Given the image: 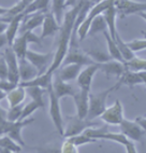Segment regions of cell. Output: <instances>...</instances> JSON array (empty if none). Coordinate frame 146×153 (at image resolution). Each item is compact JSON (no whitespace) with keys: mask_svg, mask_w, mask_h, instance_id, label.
<instances>
[{"mask_svg":"<svg viewBox=\"0 0 146 153\" xmlns=\"http://www.w3.org/2000/svg\"><path fill=\"white\" fill-rule=\"evenodd\" d=\"M82 6V0H79V2L75 6L72 7L70 10H68L63 15V21H62L61 27L59 30V38L57 42V50L54 53V59L52 62L49 68L47 69V74H54V71L61 66L62 62L65 59L66 55H67L69 48H70V41L71 36H72L73 27L75 24V19L77 16L80 9Z\"/></svg>","mask_w":146,"mask_h":153,"instance_id":"6da1fadb","label":"cell"},{"mask_svg":"<svg viewBox=\"0 0 146 153\" xmlns=\"http://www.w3.org/2000/svg\"><path fill=\"white\" fill-rule=\"evenodd\" d=\"M114 90H116L115 85L100 93H89V110L86 118L87 120H94L102 114L103 111L106 109V99Z\"/></svg>","mask_w":146,"mask_h":153,"instance_id":"7a4b0ae2","label":"cell"},{"mask_svg":"<svg viewBox=\"0 0 146 153\" xmlns=\"http://www.w3.org/2000/svg\"><path fill=\"white\" fill-rule=\"evenodd\" d=\"M110 2H111V0H102L101 2L96 3V4H94V6L90 8L89 12L87 14V16L85 17L83 23L79 26L77 31H76V35H77V37H79V39L81 41L84 40L87 37V35H88V31H89V27L92 22V19H95L97 15L102 14L103 12L105 11L106 8H108V4H110Z\"/></svg>","mask_w":146,"mask_h":153,"instance_id":"3957f363","label":"cell"},{"mask_svg":"<svg viewBox=\"0 0 146 153\" xmlns=\"http://www.w3.org/2000/svg\"><path fill=\"white\" fill-rule=\"evenodd\" d=\"M47 93L49 96V115L53 121V124L56 127L57 131L59 133L61 136H63L65 133V125H63V120H62L61 110H60L59 105V98L57 97L56 93L53 90V86H49L47 88Z\"/></svg>","mask_w":146,"mask_h":153,"instance_id":"277c9868","label":"cell"},{"mask_svg":"<svg viewBox=\"0 0 146 153\" xmlns=\"http://www.w3.org/2000/svg\"><path fill=\"white\" fill-rule=\"evenodd\" d=\"M26 58L39 70V74H45L49 68L52 62L54 59V53L41 54V53L33 52L31 50H27Z\"/></svg>","mask_w":146,"mask_h":153,"instance_id":"5b68a950","label":"cell"},{"mask_svg":"<svg viewBox=\"0 0 146 153\" xmlns=\"http://www.w3.org/2000/svg\"><path fill=\"white\" fill-rule=\"evenodd\" d=\"M97 122H94L92 120H87V119H81L76 115L75 118H72L69 120L67 126L65 128V133H63V137L68 138L71 136H75L84 133L85 129L91 126H97Z\"/></svg>","mask_w":146,"mask_h":153,"instance_id":"8992f818","label":"cell"},{"mask_svg":"<svg viewBox=\"0 0 146 153\" xmlns=\"http://www.w3.org/2000/svg\"><path fill=\"white\" fill-rule=\"evenodd\" d=\"M114 3L120 17L146 11V2H138L133 0H114Z\"/></svg>","mask_w":146,"mask_h":153,"instance_id":"52a82bcc","label":"cell"},{"mask_svg":"<svg viewBox=\"0 0 146 153\" xmlns=\"http://www.w3.org/2000/svg\"><path fill=\"white\" fill-rule=\"evenodd\" d=\"M101 120L111 125H119L124 119V108L119 99H116L112 106L106 107V109L100 115Z\"/></svg>","mask_w":146,"mask_h":153,"instance_id":"ba28073f","label":"cell"},{"mask_svg":"<svg viewBox=\"0 0 146 153\" xmlns=\"http://www.w3.org/2000/svg\"><path fill=\"white\" fill-rule=\"evenodd\" d=\"M119 127L120 133H122L128 139L133 141H141L144 135H146V131L135 121H130L124 118L119 124Z\"/></svg>","mask_w":146,"mask_h":153,"instance_id":"9c48e42d","label":"cell"},{"mask_svg":"<svg viewBox=\"0 0 146 153\" xmlns=\"http://www.w3.org/2000/svg\"><path fill=\"white\" fill-rule=\"evenodd\" d=\"M3 57L6 58L7 66H8V80L15 84H18L21 82L18 71V59L11 47H8L6 49Z\"/></svg>","mask_w":146,"mask_h":153,"instance_id":"30bf717a","label":"cell"},{"mask_svg":"<svg viewBox=\"0 0 146 153\" xmlns=\"http://www.w3.org/2000/svg\"><path fill=\"white\" fill-rule=\"evenodd\" d=\"M68 64H77L81 66H87L96 63L88 56L87 53L82 52L76 45H73V47L69 48V51H68L61 66L68 65Z\"/></svg>","mask_w":146,"mask_h":153,"instance_id":"8fae6325","label":"cell"},{"mask_svg":"<svg viewBox=\"0 0 146 153\" xmlns=\"http://www.w3.org/2000/svg\"><path fill=\"white\" fill-rule=\"evenodd\" d=\"M89 93L90 91L81 90L76 91L75 95L73 96L76 107V115L81 119H86L89 110Z\"/></svg>","mask_w":146,"mask_h":153,"instance_id":"7c38bea8","label":"cell"},{"mask_svg":"<svg viewBox=\"0 0 146 153\" xmlns=\"http://www.w3.org/2000/svg\"><path fill=\"white\" fill-rule=\"evenodd\" d=\"M98 69H99V64H91V65H87L84 70L80 71L76 80H77V85L81 90L90 91L92 79Z\"/></svg>","mask_w":146,"mask_h":153,"instance_id":"4fadbf2b","label":"cell"},{"mask_svg":"<svg viewBox=\"0 0 146 153\" xmlns=\"http://www.w3.org/2000/svg\"><path fill=\"white\" fill-rule=\"evenodd\" d=\"M45 14H46V12H44V11H38V12H35V13L25 15L22 21V25H21V27H19V33H24L25 31L35 30V28L39 27V26H42L44 17H45Z\"/></svg>","mask_w":146,"mask_h":153,"instance_id":"5bb4252c","label":"cell"},{"mask_svg":"<svg viewBox=\"0 0 146 153\" xmlns=\"http://www.w3.org/2000/svg\"><path fill=\"white\" fill-rule=\"evenodd\" d=\"M33 119H25L23 121H15V122H11L10 126H9V129L7 131V134L9 137H11L14 141H16L17 143L24 147L25 146V141L22 138V131L24 127H26L29 124L33 123Z\"/></svg>","mask_w":146,"mask_h":153,"instance_id":"9a60e30c","label":"cell"},{"mask_svg":"<svg viewBox=\"0 0 146 153\" xmlns=\"http://www.w3.org/2000/svg\"><path fill=\"white\" fill-rule=\"evenodd\" d=\"M52 86H53V90H54L57 97L59 99L62 98V97H65V96H72L73 97L76 93V91L73 88L72 85L60 79L59 76L56 74V72L53 74Z\"/></svg>","mask_w":146,"mask_h":153,"instance_id":"2e32d148","label":"cell"},{"mask_svg":"<svg viewBox=\"0 0 146 153\" xmlns=\"http://www.w3.org/2000/svg\"><path fill=\"white\" fill-rule=\"evenodd\" d=\"M61 25L58 24L56 21L55 15L51 12H46L44 17L43 24H42V33H41V39L52 37L60 30Z\"/></svg>","mask_w":146,"mask_h":153,"instance_id":"e0dca14e","label":"cell"},{"mask_svg":"<svg viewBox=\"0 0 146 153\" xmlns=\"http://www.w3.org/2000/svg\"><path fill=\"white\" fill-rule=\"evenodd\" d=\"M18 71L21 81H29L39 76V70L26 57L18 59Z\"/></svg>","mask_w":146,"mask_h":153,"instance_id":"ac0fdd59","label":"cell"},{"mask_svg":"<svg viewBox=\"0 0 146 153\" xmlns=\"http://www.w3.org/2000/svg\"><path fill=\"white\" fill-rule=\"evenodd\" d=\"M82 66L77 65V64H68L65 66H60L59 68L57 69L56 74L59 76L60 79L66 81V82H69L71 80H74L77 78L80 71H81Z\"/></svg>","mask_w":146,"mask_h":153,"instance_id":"d6986e66","label":"cell"},{"mask_svg":"<svg viewBox=\"0 0 146 153\" xmlns=\"http://www.w3.org/2000/svg\"><path fill=\"white\" fill-rule=\"evenodd\" d=\"M143 81H142V78H141L140 74L139 72H135V71H131L130 69L126 68L125 71L122 72V74L118 78V81L115 84V88H117L120 86V85L125 84L129 86V88H133L134 85L142 84Z\"/></svg>","mask_w":146,"mask_h":153,"instance_id":"ffe728a7","label":"cell"},{"mask_svg":"<svg viewBox=\"0 0 146 153\" xmlns=\"http://www.w3.org/2000/svg\"><path fill=\"white\" fill-rule=\"evenodd\" d=\"M126 68L127 67H126L125 63L115 59H111L106 63L99 64V69H101L106 76H114L116 78H119L122 76Z\"/></svg>","mask_w":146,"mask_h":153,"instance_id":"44dd1931","label":"cell"},{"mask_svg":"<svg viewBox=\"0 0 146 153\" xmlns=\"http://www.w3.org/2000/svg\"><path fill=\"white\" fill-rule=\"evenodd\" d=\"M52 80H53V74L45 72V74H39L38 76H35V78L29 80V81H21L18 84L24 86V88H28V86H40V88L47 91V88L52 85Z\"/></svg>","mask_w":146,"mask_h":153,"instance_id":"7402d4cb","label":"cell"},{"mask_svg":"<svg viewBox=\"0 0 146 153\" xmlns=\"http://www.w3.org/2000/svg\"><path fill=\"white\" fill-rule=\"evenodd\" d=\"M24 14H19V15H16V16L12 17V19L9 22L8 24V28L6 30V36L7 39H8V45L11 47L13 44L14 39L16 38L17 33L19 31V27H21V23H22L23 19H24Z\"/></svg>","mask_w":146,"mask_h":153,"instance_id":"603a6c76","label":"cell"},{"mask_svg":"<svg viewBox=\"0 0 146 153\" xmlns=\"http://www.w3.org/2000/svg\"><path fill=\"white\" fill-rule=\"evenodd\" d=\"M26 94H27L26 93V88L19 84L17 85L16 88H14L13 90L8 92L7 93V99H8L10 107H14L22 104L25 97H26Z\"/></svg>","mask_w":146,"mask_h":153,"instance_id":"cb8c5ba5","label":"cell"},{"mask_svg":"<svg viewBox=\"0 0 146 153\" xmlns=\"http://www.w3.org/2000/svg\"><path fill=\"white\" fill-rule=\"evenodd\" d=\"M27 44L28 42L26 40V37H25L24 33H21L19 37H16V38L14 39L13 44L11 45V48L13 49L17 59L26 57V53H27V50H28Z\"/></svg>","mask_w":146,"mask_h":153,"instance_id":"d4e9b609","label":"cell"},{"mask_svg":"<svg viewBox=\"0 0 146 153\" xmlns=\"http://www.w3.org/2000/svg\"><path fill=\"white\" fill-rule=\"evenodd\" d=\"M103 35H104V38L106 40V43H108V54L111 55V57L115 60H118V62H122L125 63V59L122 58V55L119 51L118 47H117L116 42L112 38L111 36H110V33H108V30H104L103 31Z\"/></svg>","mask_w":146,"mask_h":153,"instance_id":"484cf974","label":"cell"},{"mask_svg":"<svg viewBox=\"0 0 146 153\" xmlns=\"http://www.w3.org/2000/svg\"><path fill=\"white\" fill-rule=\"evenodd\" d=\"M106 29H108V25H106L105 19H104L102 14H99V15H97L95 19H92L89 27V31H88V35L87 36L92 37V36L97 35L98 33H103Z\"/></svg>","mask_w":146,"mask_h":153,"instance_id":"4316f807","label":"cell"},{"mask_svg":"<svg viewBox=\"0 0 146 153\" xmlns=\"http://www.w3.org/2000/svg\"><path fill=\"white\" fill-rule=\"evenodd\" d=\"M52 2V0H33L32 2L28 4L27 8L25 9L24 15H28V14L35 13L38 11H44L47 12L49 3Z\"/></svg>","mask_w":146,"mask_h":153,"instance_id":"83f0119b","label":"cell"},{"mask_svg":"<svg viewBox=\"0 0 146 153\" xmlns=\"http://www.w3.org/2000/svg\"><path fill=\"white\" fill-rule=\"evenodd\" d=\"M26 88V93L31 97V100L35 101L37 104H39L40 108H44V100H43V94L44 92H47L44 88H40V86H28Z\"/></svg>","mask_w":146,"mask_h":153,"instance_id":"f1b7e54d","label":"cell"},{"mask_svg":"<svg viewBox=\"0 0 146 153\" xmlns=\"http://www.w3.org/2000/svg\"><path fill=\"white\" fill-rule=\"evenodd\" d=\"M0 148L6 149L9 152H21L23 147L16 141H14L8 135H3L0 136Z\"/></svg>","mask_w":146,"mask_h":153,"instance_id":"f546056e","label":"cell"},{"mask_svg":"<svg viewBox=\"0 0 146 153\" xmlns=\"http://www.w3.org/2000/svg\"><path fill=\"white\" fill-rule=\"evenodd\" d=\"M65 3L66 0H52V13L56 17L58 24L61 25L65 15Z\"/></svg>","mask_w":146,"mask_h":153,"instance_id":"4dcf8cb0","label":"cell"},{"mask_svg":"<svg viewBox=\"0 0 146 153\" xmlns=\"http://www.w3.org/2000/svg\"><path fill=\"white\" fill-rule=\"evenodd\" d=\"M125 65L128 69L135 72H141V71H146V59L141 57H132L131 59L126 60Z\"/></svg>","mask_w":146,"mask_h":153,"instance_id":"1f68e13d","label":"cell"},{"mask_svg":"<svg viewBox=\"0 0 146 153\" xmlns=\"http://www.w3.org/2000/svg\"><path fill=\"white\" fill-rule=\"evenodd\" d=\"M115 42H116L117 47H118L119 51L122 53V58L125 59V62L134 57V52H132V51L129 49V47L127 45V42H125L124 40L120 38V36L118 35V33H117L116 38H115Z\"/></svg>","mask_w":146,"mask_h":153,"instance_id":"d6a6232c","label":"cell"},{"mask_svg":"<svg viewBox=\"0 0 146 153\" xmlns=\"http://www.w3.org/2000/svg\"><path fill=\"white\" fill-rule=\"evenodd\" d=\"M87 54L96 64L106 63L108 60L113 59L111 57V55L108 54V52H103L101 50H90V51L87 52Z\"/></svg>","mask_w":146,"mask_h":153,"instance_id":"836d02e7","label":"cell"},{"mask_svg":"<svg viewBox=\"0 0 146 153\" xmlns=\"http://www.w3.org/2000/svg\"><path fill=\"white\" fill-rule=\"evenodd\" d=\"M68 139L70 140V141H72L76 147L86 145V143H92V142L97 141L96 138H91V137L86 136L84 133H82V134H79V135H75V136L68 137Z\"/></svg>","mask_w":146,"mask_h":153,"instance_id":"e575fe53","label":"cell"},{"mask_svg":"<svg viewBox=\"0 0 146 153\" xmlns=\"http://www.w3.org/2000/svg\"><path fill=\"white\" fill-rule=\"evenodd\" d=\"M39 108H40L39 104H37V102H35V101H33V100H30L28 104H26L24 107H23L22 114H21L19 121H23V120H25V119L29 118L30 115L32 114L35 110H38Z\"/></svg>","mask_w":146,"mask_h":153,"instance_id":"d590c367","label":"cell"},{"mask_svg":"<svg viewBox=\"0 0 146 153\" xmlns=\"http://www.w3.org/2000/svg\"><path fill=\"white\" fill-rule=\"evenodd\" d=\"M22 110H23L22 104L14 107H10V109L7 112V120L11 121V122L18 121L19 118H21V114H22Z\"/></svg>","mask_w":146,"mask_h":153,"instance_id":"8d00e7d4","label":"cell"},{"mask_svg":"<svg viewBox=\"0 0 146 153\" xmlns=\"http://www.w3.org/2000/svg\"><path fill=\"white\" fill-rule=\"evenodd\" d=\"M26 8H27V4H25L22 0H21V1H19V2H17L14 7H12V8H9L8 13H7L6 15H7V16H9V17H14V16H16V15H19V14L24 13L25 9H26Z\"/></svg>","mask_w":146,"mask_h":153,"instance_id":"74e56055","label":"cell"},{"mask_svg":"<svg viewBox=\"0 0 146 153\" xmlns=\"http://www.w3.org/2000/svg\"><path fill=\"white\" fill-rule=\"evenodd\" d=\"M127 45L132 52H138L146 49V38L145 39H135L132 41L127 42Z\"/></svg>","mask_w":146,"mask_h":153,"instance_id":"f35d334b","label":"cell"},{"mask_svg":"<svg viewBox=\"0 0 146 153\" xmlns=\"http://www.w3.org/2000/svg\"><path fill=\"white\" fill-rule=\"evenodd\" d=\"M60 152H62V153H77L79 152V149H77V147H76L72 141H70V140L67 138V140L62 143Z\"/></svg>","mask_w":146,"mask_h":153,"instance_id":"ab89813d","label":"cell"},{"mask_svg":"<svg viewBox=\"0 0 146 153\" xmlns=\"http://www.w3.org/2000/svg\"><path fill=\"white\" fill-rule=\"evenodd\" d=\"M25 37H26V40H27L28 43H35L41 45V37H38L33 33V30H28V31H25L24 33Z\"/></svg>","mask_w":146,"mask_h":153,"instance_id":"60d3db41","label":"cell"},{"mask_svg":"<svg viewBox=\"0 0 146 153\" xmlns=\"http://www.w3.org/2000/svg\"><path fill=\"white\" fill-rule=\"evenodd\" d=\"M18 84H15V83L11 82V81H9L8 79L6 80H0V90L4 91L6 93L10 92L11 90H13L14 88H16Z\"/></svg>","mask_w":146,"mask_h":153,"instance_id":"b9f144b4","label":"cell"},{"mask_svg":"<svg viewBox=\"0 0 146 153\" xmlns=\"http://www.w3.org/2000/svg\"><path fill=\"white\" fill-rule=\"evenodd\" d=\"M8 79V66H7L6 58H0V80Z\"/></svg>","mask_w":146,"mask_h":153,"instance_id":"7bdbcfd3","label":"cell"},{"mask_svg":"<svg viewBox=\"0 0 146 153\" xmlns=\"http://www.w3.org/2000/svg\"><path fill=\"white\" fill-rule=\"evenodd\" d=\"M10 123H11V121H8L7 119L0 120V136H3V135L7 134Z\"/></svg>","mask_w":146,"mask_h":153,"instance_id":"ee69618b","label":"cell"},{"mask_svg":"<svg viewBox=\"0 0 146 153\" xmlns=\"http://www.w3.org/2000/svg\"><path fill=\"white\" fill-rule=\"evenodd\" d=\"M125 150L127 153H136L138 152V149H136V146H135L134 141L131 139H129L127 141V143L125 145Z\"/></svg>","mask_w":146,"mask_h":153,"instance_id":"f6af8a7d","label":"cell"},{"mask_svg":"<svg viewBox=\"0 0 146 153\" xmlns=\"http://www.w3.org/2000/svg\"><path fill=\"white\" fill-rule=\"evenodd\" d=\"M135 122L139 124V125L146 131V118H142V117H138V118L135 119Z\"/></svg>","mask_w":146,"mask_h":153,"instance_id":"bcb514c9","label":"cell"},{"mask_svg":"<svg viewBox=\"0 0 146 153\" xmlns=\"http://www.w3.org/2000/svg\"><path fill=\"white\" fill-rule=\"evenodd\" d=\"M6 44H8V39H7L6 33H2L0 35V49L4 47Z\"/></svg>","mask_w":146,"mask_h":153,"instance_id":"7dc6e473","label":"cell"},{"mask_svg":"<svg viewBox=\"0 0 146 153\" xmlns=\"http://www.w3.org/2000/svg\"><path fill=\"white\" fill-rule=\"evenodd\" d=\"M8 24L9 23L3 22V21L0 19V35H2V33H6L7 28H8Z\"/></svg>","mask_w":146,"mask_h":153,"instance_id":"c3c4849f","label":"cell"},{"mask_svg":"<svg viewBox=\"0 0 146 153\" xmlns=\"http://www.w3.org/2000/svg\"><path fill=\"white\" fill-rule=\"evenodd\" d=\"M7 112H8V110H4L3 108L0 107V120L7 119Z\"/></svg>","mask_w":146,"mask_h":153,"instance_id":"681fc988","label":"cell"},{"mask_svg":"<svg viewBox=\"0 0 146 153\" xmlns=\"http://www.w3.org/2000/svg\"><path fill=\"white\" fill-rule=\"evenodd\" d=\"M141 76V78H142V81H143V84L146 86V71H141V72H139Z\"/></svg>","mask_w":146,"mask_h":153,"instance_id":"f907efd6","label":"cell"},{"mask_svg":"<svg viewBox=\"0 0 146 153\" xmlns=\"http://www.w3.org/2000/svg\"><path fill=\"white\" fill-rule=\"evenodd\" d=\"M8 10H9V8H2V7H0V16L6 15V14L8 13Z\"/></svg>","mask_w":146,"mask_h":153,"instance_id":"816d5d0a","label":"cell"},{"mask_svg":"<svg viewBox=\"0 0 146 153\" xmlns=\"http://www.w3.org/2000/svg\"><path fill=\"white\" fill-rule=\"evenodd\" d=\"M7 97V93L4 92V91L0 90V100H2L3 98H6Z\"/></svg>","mask_w":146,"mask_h":153,"instance_id":"f5cc1de1","label":"cell"},{"mask_svg":"<svg viewBox=\"0 0 146 153\" xmlns=\"http://www.w3.org/2000/svg\"><path fill=\"white\" fill-rule=\"evenodd\" d=\"M139 15H140L141 17H142V19H145L146 21V11H143V12H140V13H138Z\"/></svg>","mask_w":146,"mask_h":153,"instance_id":"db71d44e","label":"cell"},{"mask_svg":"<svg viewBox=\"0 0 146 153\" xmlns=\"http://www.w3.org/2000/svg\"><path fill=\"white\" fill-rule=\"evenodd\" d=\"M22 1L25 3V4H27V6H28V4H30V3L32 2L33 0H22Z\"/></svg>","mask_w":146,"mask_h":153,"instance_id":"11a10c76","label":"cell"},{"mask_svg":"<svg viewBox=\"0 0 146 153\" xmlns=\"http://www.w3.org/2000/svg\"><path fill=\"white\" fill-rule=\"evenodd\" d=\"M90 2L92 3V4H96V3H99V2H101L102 0H89Z\"/></svg>","mask_w":146,"mask_h":153,"instance_id":"9f6ffc18","label":"cell"},{"mask_svg":"<svg viewBox=\"0 0 146 153\" xmlns=\"http://www.w3.org/2000/svg\"><path fill=\"white\" fill-rule=\"evenodd\" d=\"M142 33H143L144 37H145V38H146V31H142Z\"/></svg>","mask_w":146,"mask_h":153,"instance_id":"6f0895ef","label":"cell"}]
</instances>
